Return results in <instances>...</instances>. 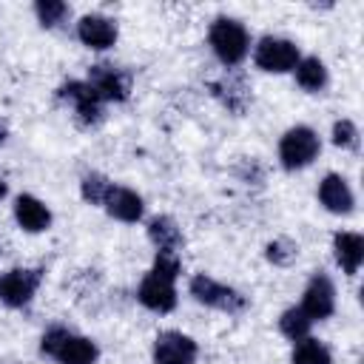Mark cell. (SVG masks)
Returning a JSON list of instances; mask_svg holds the SVG:
<instances>
[{
    "mask_svg": "<svg viewBox=\"0 0 364 364\" xmlns=\"http://www.w3.org/2000/svg\"><path fill=\"white\" fill-rule=\"evenodd\" d=\"M43 353L57 358L60 364H94L97 361V344L85 336H74L65 327H51L43 333L40 341Z\"/></svg>",
    "mask_w": 364,
    "mask_h": 364,
    "instance_id": "obj_1",
    "label": "cell"
},
{
    "mask_svg": "<svg viewBox=\"0 0 364 364\" xmlns=\"http://www.w3.org/2000/svg\"><path fill=\"white\" fill-rule=\"evenodd\" d=\"M247 31L239 20H230V17H216L213 26H210V48L213 54L225 63V65H236L245 60L247 54Z\"/></svg>",
    "mask_w": 364,
    "mask_h": 364,
    "instance_id": "obj_2",
    "label": "cell"
},
{
    "mask_svg": "<svg viewBox=\"0 0 364 364\" xmlns=\"http://www.w3.org/2000/svg\"><path fill=\"white\" fill-rule=\"evenodd\" d=\"M318 148H321V142H318L316 131L307 128V125H296V128H290L282 136V142H279V159H282V165L287 171H296V168L310 165L318 156Z\"/></svg>",
    "mask_w": 364,
    "mask_h": 364,
    "instance_id": "obj_3",
    "label": "cell"
},
{
    "mask_svg": "<svg viewBox=\"0 0 364 364\" xmlns=\"http://www.w3.org/2000/svg\"><path fill=\"white\" fill-rule=\"evenodd\" d=\"M253 60H256V65L262 71L284 74V71H293L301 57H299V46L296 43H290L284 37H262L256 51H253Z\"/></svg>",
    "mask_w": 364,
    "mask_h": 364,
    "instance_id": "obj_4",
    "label": "cell"
},
{
    "mask_svg": "<svg viewBox=\"0 0 364 364\" xmlns=\"http://www.w3.org/2000/svg\"><path fill=\"white\" fill-rule=\"evenodd\" d=\"M191 296L208 307H216V310H225V313H239L245 307V296L228 284H219L216 279L199 273L191 279Z\"/></svg>",
    "mask_w": 364,
    "mask_h": 364,
    "instance_id": "obj_5",
    "label": "cell"
},
{
    "mask_svg": "<svg viewBox=\"0 0 364 364\" xmlns=\"http://www.w3.org/2000/svg\"><path fill=\"white\" fill-rule=\"evenodd\" d=\"M196 361V341L168 330L159 333L154 341V364H193Z\"/></svg>",
    "mask_w": 364,
    "mask_h": 364,
    "instance_id": "obj_6",
    "label": "cell"
},
{
    "mask_svg": "<svg viewBox=\"0 0 364 364\" xmlns=\"http://www.w3.org/2000/svg\"><path fill=\"white\" fill-rule=\"evenodd\" d=\"M301 310L310 316V321H316V318L321 321V318L333 316V310H336V287L324 273H316L310 279V284L304 287Z\"/></svg>",
    "mask_w": 364,
    "mask_h": 364,
    "instance_id": "obj_7",
    "label": "cell"
},
{
    "mask_svg": "<svg viewBox=\"0 0 364 364\" xmlns=\"http://www.w3.org/2000/svg\"><path fill=\"white\" fill-rule=\"evenodd\" d=\"M88 85L97 91L100 100H117V102H119V100H125L128 91H131V77H128L122 68H117V65L100 63V65L91 68Z\"/></svg>",
    "mask_w": 364,
    "mask_h": 364,
    "instance_id": "obj_8",
    "label": "cell"
},
{
    "mask_svg": "<svg viewBox=\"0 0 364 364\" xmlns=\"http://www.w3.org/2000/svg\"><path fill=\"white\" fill-rule=\"evenodd\" d=\"M37 284H40V270L14 267V270H9V273L0 279V299H3L9 307H23V304L31 301Z\"/></svg>",
    "mask_w": 364,
    "mask_h": 364,
    "instance_id": "obj_9",
    "label": "cell"
},
{
    "mask_svg": "<svg viewBox=\"0 0 364 364\" xmlns=\"http://www.w3.org/2000/svg\"><path fill=\"white\" fill-rule=\"evenodd\" d=\"M77 37L88 48H97V51L111 48L117 43V23L102 17V14H85L77 23Z\"/></svg>",
    "mask_w": 364,
    "mask_h": 364,
    "instance_id": "obj_10",
    "label": "cell"
},
{
    "mask_svg": "<svg viewBox=\"0 0 364 364\" xmlns=\"http://www.w3.org/2000/svg\"><path fill=\"white\" fill-rule=\"evenodd\" d=\"M60 94H63L65 100H71L77 117H80L85 125H91V122H97V119L102 117V100L97 97V91H94L88 82L71 80V82H65V85L60 88Z\"/></svg>",
    "mask_w": 364,
    "mask_h": 364,
    "instance_id": "obj_11",
    "label": "cell"
},
{
    "mask_svg": "<svg viewBox=\"0 0 364 364\" xmlns=\"http://www.w3.org/2000/svg\"><path fill=\"white\" fill-rule=\"evenodd\" d=\"M136 296H139V301H142L148 310H154V313H168V310L176 307V290H173V282L159 279V276H154V273H148V276L142 279Z\"/></svg>",
    "mask_w": 364,
    "mask_h": 364,
    "instance_id": "obj_12",
    "label": "cell"
},
{
    "mask_svg": "<svg viewBox=\"0 0 364 364\" xmlns=\"http://www.w3.org/2000/svg\"><path fill=\"white\" fill-rule=\"evenodd\" d=\"M318 199L330 213H350L353 210V191L344 176L327 173L318 185Z\"/></svg>",
    "mask_w": 364,
    "mask_h": 364,
    "instance_id": "obj_13",
    "label": "cell"
},
{
    "mask_svg": "<svg viewBox=\"0 0 364 364\" xmlns=\"http://www.w3.org/2000/svg\"><path fill=\"white\" fill-rule=\"evenodd\" d=\"M102 205H105V210H108L114 219H119V222H136V219L142 216V210H145L139 193H134L131 188H117V185L108 191V196H105Z\"/></svg>",
    "mask_w": 364,
    "mask_h": 364,
    "instance_id": "obj_14",
    "label": "cell"
},
{
    "mask_svg": "<svg viewBox=\"0 0 364 364\" xmlns=\"http://www.w3.org/2000/svg\"><path fill=\"white\" fill-rule=\"evenodd\" d=\"M14 219L20 222L23 230L37 233V230H46V228L51 225V210H48L37 196L23 193V196H17V202H14Z\"/></svg>",
    "mask_w": 364,
    "mask_h": 364,
    "instance_id": "obj_15",
    "label": "cell"
},
{
    "mask_svg": "<svg viewBox=\"0 0 364 364\" xmlns=\"http://www.w3.org/2000/svg\"><path fill=\"white\" fill-rule=\"evenodd\" d=\"M333 250H336V262L341 264L344 273H358L361 259H364V239L358 233H336L333 239Z\"/></svg>",
    "mask_w": 364,
    "mask_h": 364,
    "instance_id": "obj_16",
    "label": "cell"
},
{
    "mask_svg": "<svg viewBox=\"0 0 364 364\" xmlns=\"http://www.w3.org/2000/svg\"><path fill=\"white\" fill-rule=\"evenodd\" d=\"M148 236H151V242H154L159 250H168V253H173V250L182 245V233H179L176 222L168 219V216L151 219V222H148Z\"/></svg>",
    "mask_w": 364,
    "mask_h": 364,
    "instance_id": "obj_17",
    "label": "cell"
},
{
    "mask_svg": "<svg viewBox=\"0 0 364 364\" xmlns=\"http://www.w3.org/2000/svg\"><path fill=\"white\" fill-rule=\"evenodd\" d=\"M296 82L304 88V91H321L327 85V68L318 57H304L296 63Z\"/></svg>",
    "mask_w": 364,
    "mask_h": 364,
    "instance_id": "obj_18",
    "label": "cell"
},
{
    "mask_svg": "<svg viewBox=\"0 0 364 364\" xmlns=\"http://www.w3.org/2000/svg\"><path fill=\"white\" fill-rule=\"evenodd\" d=\"M213 94L230 108V111H242L247 105V88L242 80H233V77H225L219 82H213Z\"/></svg>",
    "mask_w": 364,
    "mask_h": 364,
    "instance_id": "obj_19",
    "label": "cell"
},
{
    "mask_svg": "<svg viewBox=\"0 0 364 364\" xmlns=\"http://www.w3.org/2000/svg\"><path fill=\"white\" fill-rule=\"evenodd\" d=\"M310 324H313V321H310V316H307L301 307H290V310H284V313H282V318H279L282 333H284L287 338H293V341L307 338Z\"/></svg>",
    "mask_w": 364,
    "mask_h": 364,
    "instance_id": "obj_20",
    "label": "cell"
},
{
    "mask_svg": "<svg viewBox=\"0 0 364 364\" xmlns=\"http://www.w3.org/2000/svg\"><path fill=\"white\" fill-rule=\"evenodd\" d=\"M293 364H333L330 350L316 338H301L293 350Z\"/></svg>",
    "mask_w": 364,
    "mask_h": 364,
    "instance_id": "obj_21",
    "label": "cell"
},
{
    "mask_svg": "<svg viewBox=\"0 0 364 364\" xmlns=\"http://www.w3.org/2000/svg\"><path fill=\"white\" fill-rule=\"evenodd\" d=\"M111 188H114V185H111L102 173H85V176H82V199L91 202V205H102Z\"/></svg>",
    "mask_w": 364,
    "mask_h": 364,
    "instance_id": "obj_22",
    "label": "cell"
},
{
    "mask_svg": "<svg viewBox=\"0 0 364 364\" xmlns=\"http://www.w3.org/2000/svg\"><path fill=\"white\" fill-rule=\"evenodd\" d=\"M34 11H37V20H40L46 28H51V26L63 23V17L68 14V6H65L63 0H37Z\"/></svg>",
    "mask_w": 364,
    "mask_h": 364,
    "instance_id": "obj_23",
    "label": "cell"
},
{
    "mask_svg": "<svg viewBox=\"0 0 364 364\" xmlns=\"http://www.w3.org/2000/svg\"><path fill=\"white\" fill-rule=\"evenodd\" d=\"M151 273H154V276H159V279L173 282V279H176V273H179V259H176V253L159 250V253H156V259H154Z\"/></svg>",
    "mask_w": 364,
    "mask_h": 364,
    "instance_id": "obj_24",
    "label": "cell"
},
{
    "mask_svg": "<svg viewBox=\"0 0 364 364\" xmlns=\"http://www.w3.org/2000/svg\"><path fill=\"white\" fill-rule=\"evenodd\" d=\"M333 142L338 148H355L358 145V128L350 119H338L333 125Z\"/></svg>",
    "mask_w": 364,
    "mask_h": 364,
    "instance_id": "obj_25",
    "label": "cell"
},
{
    "mask_svg": "<svg viewBox=\"0 0 364 364\" xmlns=\"http://www.w3.org/2000/svg\"><path fill=\"white\" fill-rule=\"evenodd\" d=\"M267 259L273 264H290L296 259V245L287 242V239H276V242L267 245Z\"/></svg>",
    "mask_w": 364,
    "mask_h": 364,
    "instance_id": "obj_26",
    "label": "cell"
},
{
    "mask_svg": "<svg viewBox=\"0 0 364 364\" xmlns=\"http://www.w3.org/2000/svg\"><path fill=\"white\" fill-rule=\"evenodd\" d=\"M6 139V125H3V119H0V142Z\"/></svg>",
    "mask_w": 364,
    "mask_h": 364,
    "instance_id": "obj_27",
    "label": "cell"
},
{
    "mask_svg": "<svg viewBox=\"0 0 364 364\" xmlns=\"http://www.w3.org/2000/svg\"><path fill=\"white\" fill-rule=\"evenodd\" d=\"M3 193H6V182L0 179V196H3Z\"/></svg>",
    "mask_w": 364,
    "mask_h": 364,
    "instance_id": "obj_28",
    "label": "cell"
}]
</instances>
